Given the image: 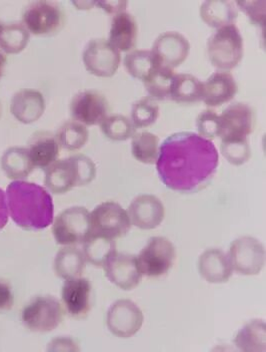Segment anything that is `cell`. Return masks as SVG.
Returning <instances> with one entry per match:
<instances>
[{
    "instance_id": "cell-1",
    "label": "cell",
    "mask_w": 266,
    "mask_h": 352,
    "mask_svg": "<svg viewBox=\"0 0 266 352\" xmlns=\"http://www.w3.org/2000/svg\"><path fill=\"white\" fill-rule=\"evenodd\" d=\"M217 146L202 135L176 133L163 141L156 169L161 182L178 193H195L206 188L217 173Z\"/></svg>"
},
{
    "instance_id": "cell-2",
    "label": "cell",
    "mask_w": 266,
    "mask_h": 352,
    "mask_svg": "<svg viewBox=\"0 0 266 352\" xmlns=\"http://www.w3.org/2000/svg\"><path fill=\"white\" fill-rule=\"evenodd\" d=\"M6 194L10 216L21 228L43 230L53 222V201L45 188L25 181H14L8 185Z\"/></svg>"
},
{
    "instance_id": "cell-3",
    "label": "cell",
    "mask_w": 266,
    "mask_h": 352,
    "mask_svg": "<svg viewBox=\"0 0 266 352\" xmlns=\"http://www.w3.org/2000/svg\"><path fill=\"white\" fill-rule=\"evenodd\" d=\"M97 177V167L93 160L84 155H75L60 160L45 170V184L51 193L62 195L74 187L93 182Z\"/></svg>"
},
{
    "instance_id": "cell-4",
    "label": "cell",
    "mask_w": 266,
    "mask_h": 352,
    "mask_svg": "<svg viewBox=\"0 0 266 352\" xmlns=\"http://www.w3.org/2000/svg\"><path fill=\"white\" fill-rule=\"evenodd\" d=\"M207 54L217 69L230 71L237 67L243 56V38L237 26H224L209 37Z\"/></svg>"
},
{
    "instance_id": "cell-5",
    "label": "cell",
    "mask_w": 266,
    "mask_h": 352,
    "mask_svg": "<svg viewBox=\"0 0 266 352\" xmlns=\"http://www.w3.org/2000/svg\"><path fill=\"white\" fill-rule=\"evenodd\" d=\"M132 228L128 212L117 202H104L90 213V236L115 240Z\"/></svg>"
},
{
    "instance_id": "cell-6",
    "label": "cell",
    "mask_w": 266,
    "mask_h": 352,
    "mask_svg": "<svg viewBox=\"0 0 266 352\" xmlns=\"http://www.w3.org/2000/svg\"><path fill=\"white\" fill-rule=\"evenodd\" d=\"M64 19L62 8L54 1L32 2L23 13V25L34 36L58 34L64 26Z\"/></svg>"
},
{
    "instance_id": "cell-7",
    "label": "cell",
    "mask_w": 266,
    "mask_h": 352,
    "mask_svg": "<svg viewBox=\"0 0 266 352\" xmlns=\"http://www.w3.org/2000/svg\"><path fill=\"white\" fill-rule=\"evenodd\" d=\"M52 234L63 246L84 244L90 236V213L84 207H71L61 212L54 221Z\"/></svg>"
},
{
    "instance_id": "cell-8",
    "label": "cell",
    "mask_w": 266,
    "mask_h": 352,
    "mask_svg": "<svg viewBox=\"0 0 266 352\" xmlns=\"http://www.w3.org/2000/svg\"><path fill=\"white\" fill-rule=\"evenodd\" d=\"M63 310L60 301L52 296H38L25 306L21 321L32 332H49L60 324Z\"/></svg>"
},
{
    "instance_id": "cell-9",
    "label": "cell",
    "mask_w": 266,
    "mask_h": 352,
    "mask_svg": "<svg viewBox=\"0 0 266 352\" xmlns=\"http://www.w3.org/2000/svg\"><path fill=\"white\" fill-rule=\"evenodd\" d=\"M143 275L159 277L167 274L173 265L176 248L165 237H152L136 258Z\"/></svg>"
},
{
    "instance_id": "cell-10",
    "label": "cell",
    "mask_w": 266,
    "mask_h": 352,
    "mask_svg": "<svg viewBox=\"0 0 266 352\" xmlns=\"http://www.w3.org/2000/svg\"><path fill=\"white\" fill-rule=\"evenodd\" d=\"M230 257L232 270L241 275H257L265 264V246L250 236L237 238L231 244Z\"/></svg>"
},
{
    "instance_id": "cell-11",
    "label": "cell",
    "mask_w": 266,
    "mask_h": 352,
    "mask_svg": "<svg viewBox=\"0 0 266 352\" xmlns=\"http://www.w3.org/2000/svg\"><path fill=\"white\" fill-rule=\"evenodd\" d=\"M82 60L88 73L100 78H110L121 65V52L106 39H91L85 47Z\"/></svg>"
},
{
    "instance_id": "cell-12",
    "label": "cell",
    "mask_w": 266,
    "mask_h": 352,
    "mask_svg": "<svg viewBox=\"0 0 266 352\" xmlns=\"http://www.w3.org/2000/svg\"><path fill=\"white\" fill-rule=\"evenodd\" d=\"M143 311L133 301L121 299L110 306L106 316L109 331L119 338H130L143 324Z\"/></svg>"
},
{
    "instance_id": "cell-13",
    "label": "cell",
    "mask_w": 266,
    "mask_h": 352,
    "mask_svg": "<svg viewBox=\"0 0 266 352\" xmlns=\"http://www.w3.org/2000/svg\"><path fill=\"white\" fill-rule=\"evenodd\" d=\"M221 141L247 139L254 128V111L244 102H234L219 116Z\"/></svg>"
},
{
    "instance_id": "cell-14",
    "label": "cell",
    "mask_w": 266,
    "mask_h": 352,
    "mask_svg": "<svg viewBox=\"0 0 266 352\" xmlns=\"http://www.w3.org/2000/svg\"><path fill=\"white\" fill-rule=\"evenodd\" d=\"M191 52L189 39L178 32H167L154 41L152 54L158 65L173 69L186 60Z\"/></svg>"
},
{
    "instance_id": "cell-15",
    "label": "cell",
    "mask_w": 266,
    "mask_h": 352,
    "mask_svg": "<svg viewBox=\"0 0 266 352\" xmlns=\"http://www.w3.org/2000/svg\"><path fill=\"white\" fill-rule=\"evenodd\" d=\"M102 267L111 283L125 292L134 289L143 279V273L139 269L135 256L119 253L115 251Z\"/></svg>"
},
{
    "instance_id": "cell-16",
    "label": "cell",
    "mask_w": 266,
    "mask_h": 352,
    "mask_svg": "<svg viewBox=\"0 0 266 352\" xmlns=\"http://www.w3.org/2000/svg\"><path fill=\"white\" fill-rule=\"evenodd\" d=\"M109 104L102 94L84 91L74 96L71 102V113L76 122L84 126L100 124L108 117Z\"/></svg>"
},
{
    "instance_id": "cell-17",
    "label": "cell",
    "mask_w": 266,
    "mask_h": 352,
    "mask_svg": "<svg viewBox=\"0 0 266 352\" xmlns=\"http://www.w3.org/2000/svg\"><path fill=\"white\" fill-rule=\"evenodd\" d=\"M165 210L162 202L154 195H141L133 199L128 216L130 222L143 230L158 228L165 219Z\"/></svg>"
},
{
    "instance_id": "cell-18",
    "label": "cell",
    "mask_w": 266,
    "mask_h": 352,
    "mask_svg": "<svg viewBox=\"0 0 266 352\" xmlns=\"http://www.w3.org/2000/svg\"><path fill=\"white\" fill-rule=\"evenodd\" d=\"M61 299L67 314L74 318H84L91 308V284L88 279L65 280L61 290Z\"/></svg>"
},
{
    "instance_id": "cell-19",
    "label": "cell",
    "mask_w": 266,
    "mask_h": 352,
    "mask_svg": "<svg viewBox=\"0 0 266 352\" xmlns=\"http://www.w3.org/2000/svg\"><path fill=\"white\" fill-rule=\"evenodd\" d=\"M45 111V97L36 89H21L13 96L10 102L13 117L25 124L38 121Z\"/></svg>"
},
{
    "instance_id": "cell-20",
    "label": "cell",
    "mask_w": 266,
    "mask_h": 352,
    "mask_svg": "<svg viewBox=\"0 0 266 352\" xmlns=\"http://www.w3.org/2000/svg\"><path fill=\"white\" fill-rule=\"evenodd\" d=\"M239 91L237 82L232 74L228 72H217L211 74L204 82V104L210 108L220 107L230 102Z\"/></svg>"
},
{
    "instance_id": "cell-21",
    "label": "cell",
    "mask_w": 266,
    "mask_h": 352,
    "mask_svg": "<svg viewBox=\"0 0 266 352\" xmlns=\"http://www.w3.org/2000/svg\"><path fill=\"white\" fill-rule=\"evenodd\" d=\"M200 275L209 283H226L232 274L230 257L220 249H208L198 259Z\"/></svg>"
},
{
    "instance_id": "cell-22",
    "label": "cell",
    "mask_w": 266,
    "mask_h": 352,
    "mask_svg": "<svg viewBox=\"0 0 266 352\" xmlns=\"http://www.w3.org/2000/svg\"><path fill=\"white\" fill-rule=\"evenodd\" d=\"M137 32L138 28L132 14L117 13L111 21L108 41L119 52H128L136 45Z\"/></svg>"
},
{
    "instance_id": "cell-23",
    "label": "cell",
    "mask_w": 266,
    "mask_h": 352,
    "mask_svg": "<svg viewBox=\"0 0 266 352\" xmlns=\"http://www.w3.org/2000/svg\"><path fill=\"white\" fill-rule=\"evenodd\" d=\"M60 144L56 135L50 133H37L29 143L30 157L34 167L47 169L60 156Z\"/></svg>"
},
{
    "instance_id": "cell-24",
    "label": "cell",
    "mask_w": 266,
    "mask_h": 352,
    "mask_svg": "<svg viewBox=\"0 0 266 352\" xmlns=\"http://www.w3.org/2000/svg\"><path fill=\"white\" fill-rule=\"evenodd\" d=\"M237 15V4L232 1L207 0L202 2L200 6L202 21L211 28L218 30L224 26L234 25Z\"/></svg>"
},
{
    "instance_id": "cell-25",
    "label": "cell",
    "mask_w": 266,
    "mask_h": 352,
    "mask_svg": "<svg viewBox=\"0 0 266 352\" xmlns=\"http://www.w3.org/2000/svg\"><path fill=\"white\" fill-rule=\"evenodd\" d=\"M1 168L8 178L23 181L34 172L36 167L28 148L12 146L6 150L2 156Z\"/></svg>"
},
{
    "instance_id": "cell-26",
    "label": "cell",
    "mask_w": 266,
    "mask_h": 352,
    "mask_svg": "<svg viewBox=\"0 0 266 352\" xmlns=\"http://www.w3.org/2000/svg\"><path fill=\"white\" fill-rule=\"evenodd\" d=\"M86 259L84 253L76 247L61 248L54 259V271L61 279L77 278L84 273Z\"/></svg>"
},
{
    "instance_id": "cell-27",
    "label": "cell",
    "mask_w": 266,
    "mask_h": 352,
    "mask_svg": "<svg viewBox=\"0 0 266 352\" xmlns=\"http://www.w3.org/2000/svg\"><path fill=\"white\" fill-rule=\"evenodd\" d=\"M170 98L178 104H194L204 98V82L189 74L174 76Z\"/></svg>"
},
{
    "instance_id": "cell-28",
    "label": "cell",
    "mask_w": 266,
    "mask_h": 352,
    "mask_svg": "<svg viewBox=\"0 0 266 352\" xmlns=\"http://www.w3.org/2000/svg\"><path fill=\"white\" fill-rule=\"evenodd\" d=\"M266 325L263 320H252L241 328L234 343L241 351H265Z\"/></svg>"
},
{
    "instance_id": "cell-29",
    "label": "cell",
    "mask_w": 266,
    "mask_h": 352,
    "mask_svg": "<svg viewBox=\"0 0 266 352\" xmlns=\"http://www.w3.org/2000/svg\"><path fill=\"white\" fill-rule=\"evenodd\" d=\"M174 76L173 69L156 65L154 71L143 80L150 98L154 100H169Z\"/></svg>"
},
{
    "instance_id": "cell-30",
    "label": "cell",
    "mask_w": 266,
    "mask_h": 352,
    "mask_svg": "<svg viewBox=\"0 0 266 352\" xmlns=\"http://www.w3.org/2000/svg\"><path fill=\"white\" fill-rule=\"evenodd\" d=\"M29 39V32L23 23H10L2 26L0 47L5 54H19L27 47Z\"/></svg>"
},
{
    "instance_id": "cell-31",
    "label": "cell",
    "mask_w": 266,
    "mask_h": 352,
    "mask_svg": "<svg viewBox=\"0 0 266 352\" xmlns=\"http://www.w3.org/2000/svg\"><path fill=\"white\" fill-rule=\"evenodd\" d=\"M132 155L141 163L152 165L158 159L159 139L149 132L134 134L132 142Z\"/></svg>"
},
{
    "instance_id": "cell-32",
    "label": "cell",
    "mask_w": 266,
    "mask_h": 352,
    "mask_svg": "<svg viewBox=\"0 0 266 352\" xmlns=\"http://www.w3.org/2000/svg\"><path fill=\"white\" fill-rule=\"evenodd\" d=\"M117 251L115 240L89 236L84 243L85 259L93 266L102 267L106 259Z\"/></svg>"
},
{
    "instance_id": "cell-33",
    "label": "cell",
    "mask_w": 266,
    "mask_h": 352,
    "mask_svg": "<svg viewBox=\"0 0 266 352\" xmlns=\"http://www.w3.org/2000/svg\"><path fill=\"white\" fill-rule=\"evenodd\" d=\"M88 131L84 124L76 121L64 122L58 130L56 139L61 148L67 151H77L84 148L88 141Z\"/></svg>"
},
{
    "instance_id": "cell-34",
    "label": "cell",
    "mask_w": 266,
    "mask_h": 352,
    "mask_svg": "<svg viewBox=\"0 0 266 352\" xmlns=\"http://www.w3.org/2000/svg\"><path fill=\"white\" fill-rule=\"evenodd\" d=\"M156 65L158 63L154 60V54L149 50H133L124 58V67L128 73L143 82L154 71Z\"/></svg>"
},
{
    "instance_id": "cell-35",
    "label": "cell",
    "mask_w": 266,
    "mask_h": 352,
    "mask_svg": "<svg viewBox=\"0 0 266 352\" xmlns=\"http://www.w3.org/2000/svg\"><path fill=\"white\" fill-rule=\"evenodd\" d=\"M102 134L112 141H126L135 134L133 122L125 116L112 115L100 124Z\"/></svg>"
},
{
    "instance_id": "cell-36",
    "label": "cell",
    "mask_w": 266,
    "mask_h": 352,
    "mask_svg": "<svg viewBox=\"0 0 266 352\" xmlns=\"http://www.w3.org/2000/svg\"><path fill=\"white\" fill-rule=\"evenodd\" d=\"M158 116L159 108L154 98H143L133 104L132 122L135 128L152 126L158 119Z\"/></svg>"
},
{
    "instance_id": "cell-37",
    "label": "cell",
    "mask_w": 266,
    "mask_h": 352,
    "mask_svg": "<svg viewBox=\"0 0 266 352\" xmlns=\"http://www.w3.org/2000/svg\"><path fill=\"white\" fill-rule=\"evenodd\" d=\"M220 150L224 158L235 166L243 165L252 156V150L247 139L221 141Z\"/></svg>"
},
{
    "instance_id": "cell-38",
    "label": "cell",
    "mask_w": 266,
    "mask_h": 352,
    "mask_svg": "<svg viewBox=\"0 0 266 352\" xmlns=\"http://www.w3.org/2000/svg\"><path fill=\"white\" fill-rule=\"evenodd\" d=\"M196 126L200 135L206 139L219 137V116L213 109H206L196 119Z\"/></svg>"
},
{
    "instance_id": "cell-39",
    "label": "cell",
    "mask_w": 266,
    "mask_h": 352,
    "mask_svg": "<svg viewBox=\"0 0 266 352\" xmlns=\"http://www.w3.org/2000/svg\"><path fill=\"white\" fill-rule=\"evenodd\" d=\"M237 6L243 10L255 25H265V2L263 1H237Z\"/></svg>"
},
{
    "instance_id": "cell-40",
    "label": "cell",
    "mask_w": 266,
    "mask_h": 352,
    "mask_svg": "<svg viewBox=\"0 0 266 352\" xmlns=\"http://www.w3.org/2000/svg\"><path fill=\"white\" fill-rule=\"evenodd\" d=\"M14 302L12 288L5 282L0 280V312L12 309Z\"/></svg>"
},
{
    "instance_id": "cell-41",
    "label": "cell",
    "mask_w": 266,
    "mask_h": 352,
    "mask_svg": "<svg viewBox=\"0 0 266 352\" xmlns=\"http://www.w3.org/2000/svg\"><path fill=\"white\" fill-rule=\"evenodd\" d=\"M49 351H76L78 347L73 340L67 338H60L53 340L47 347Z\"/></svg>"
},
{
    "instance_id": "cell-42",
    "label": "cell",
    "mask_w": 266,
    "mask_h": 352,
    "mask_svg": "<svg viewBox=\"0 0 266 352\" xmlns=\"http://www.w3.org/2000/svg\"><path fill=\"white\" fill-rule=\"evenodd\" d=\"M95 4L99 6L106 12L114 13V14L125 12L126 6H128L126 1H100L95 2Z\"/></svg>"
},
{
    "instance_id": "cell-43",
    "label": "cell",
    "mask_w": 266,
    "mask_h": 352,
    "mask_svg": "<svg viewBox=\"0 0 266 352\" xmlns=\"http://www.w3.org/2000/svg\"><path fill=\"white\" fill-rule=\"evenodd\" d=\"M8 222V207L5 193L0 189V231L6 226Z\"/></svg>"
},
{
    "instance_id": "cell-44",
    "label": "cell",
    "mask_w": 266,
    "mask_h": 352,
    "mask_svg": "<svg viewBox=\"0 0 266 352\" xmlns=\"http://www.w3.org/2000/svg\"><path fill=\"white\" fill-rule=\"evenodd\" d=\"M6 63H8V60H6L5 56L0 52V78H1L2 76H3L4 69H5L6 67Z\"/></svg>"
},
{
    "instance_id": "cell-45",
    "label": "cell",
    "mask_w": 266,
    "mask_h": 352,
    "mask_svg": "<svg viewBox=\"0 0 266 352\" xmlns=\"http://www.w3.org/2000/svg\"><path fill=\"white\" fill-rule=\"evenodd\" d=\"M2 26H3V25H1V23H0V32H1Z\"/></svg>"
}]
</instances>
